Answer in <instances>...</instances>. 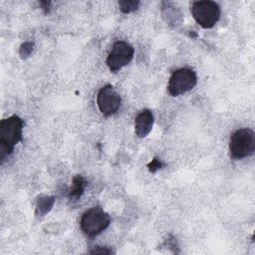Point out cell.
I'll use <instances>...</instances> for the list:
<instances>
[{
    "label": "cell",
    "instance_id": "obj_1",
    "mask_svg": "<svg viewBox=\"0 0 255 255\" xmlns=\"http://www.w3.org/2000/svg\"><path fill=\"white\" fill-rule=\"evenodd\" d=\"M23 121L16 115L4 119L0 123V158L3 162L9 156L14 146L22 140Z\"/></svg>",
    "mask_w": 255,
    "mask_h": 255
},
{
    "label": "cell",
    "instance_id": "obj_2",
    "mask_svg": "<svg viewBox=\"0 0 255 255\" xmlns=\"http://www.w3.org/2000/svg\"><path fill=\"white\" fill-rule=\"evenodd\" d=\"M255 149V134L250 128L235 130L229 141V151L233 158L240 159L251 155Z\"/></svg>",
    "mask_w": 255,
    "mask_h": 255
},
{
    "label": "cell",
    "instance_id": "obj_3",
    "mask_svg": "<svg viewBox=\"0 0 255 255\" xmlns=\"http://www.w3.org/2000/svg\"><path fill=\"white\" fill-rule=\"evenodd\" d=\"M111 223L110 216L101 207H92L87 210L81 218V228L83 232L94 237L103 232Z\"/></svg>",
    "mask_w": 255,
    "mask_h": 255
},
{
    "label": "cell",
    "instance_id": "obj_4",
    "mask_svg": "<svg viewBox=\"0 0 255 255\" xmlns=\"http://www.w3.org/2000/svg\"><path fill=\"white\" fill-rule=\"evenodd\" d=\"M194 20L204 29L212 28L220 17V7L214 1H196L191 6Z\"/></svg>",
    "mask_w": 255,
    "mask_h": 255
},
{
    "label": "cell",
    "instance_id": "obj_5",
    "mask_svg": "<svg viewBox=\"0 0 255 255\" xmlns=\"http://www.w3.org/2000/svg\"><path fill=\"white\" fill-rule=\"evenodd\" d=\"M197 77L193 70L181 68L172 73L167 84V91L172 97L182 95L194 88Z\"/></svg>",
    "mask_w": 255,
    "mask_h": 255
},
{
    "label": "cell",
    "instance_id": "obj_6",
    "mask_svg": "<svg viewBox=\"0 0 255 255\" xmlns=\"http://www.w3.org/2000/svg\"><path fill=\"white\" fill-rule=\"evenodd\" d=\"M134 50L130 44L125 41L114 43L111 52L107 57V65L111 72L117 73L122 68L130 63L133 58Z\"/></svg>",
    "mask_w": 255,
    "mask_h": 255
},
{
    "label": "cell",
    "instance_id": "obj_7",
    "mask_svg": "<svg viewBox=\"0 0 255 255\" xmlns=\"http://www.w3.org/2000/svg\"><path fill=\"white\" fill-rule=\"evenodd\" d=\"M97 104L103 115L111 116L119 110L121 97L112 85H106L98 93Z\"/></svg>",
    "mask_w": 255,
    "mask_h": 255
},
{
    "label": "cell",
    "instance_id": "obj_8",
    "mask_svg": "<svg viewBox=\"0 0 255 255\" xmlns=\"http://www.w3.org/2000/svg\"><path fill=\"white\" fill-rule=\"evenodd\" d=\"M153 114L150 110L144 109L136 116L134 120V130L137 136L145 137L152 129Z\"/></svg>",
    "mask_w": 255,
    "mask_h": 255
},
{
    "label": "cell",
    "instance_id": "obj_9",
    "mask_svg": "<svg viewBox=\"0 0 255 255\" xmlns=\"http://www.w3.org/2000/svg\"><path fill=\"white\" fill-rule=\"evenodd\" d=\"M86 185H87V182L85 178L82 175H76L73 178V183L69 191V197L76 198V199L81 197V195L84 193Z\"/></svg>",
    "mask_w": 255,
    "mask_h": 255
},
{
    "label": "cell",
    "instance_id": "obj_10",
    "mask_svg": "<svg viewBox=\"0 0 255 255\" xmlns=\"http://www.w3.org/2000/svg\"><path fill=\"white\" fill-rule=\"evenodd\" d=\"M55 203V197L54 196H48V195H41L37 199V213L41 216L48 213L53 205Z\"/></svg>",
    "mask_w": 255,
    "mask_h": 255
},
{
    "label": "cell",
    "instance_id": "obj_11",
    "mask_svg": "<svg viewBox=\"0 0 255 255\" xmlns=\"http://www.w3.org/2000/svg\"><path fill=\"white\" fill-rule=\"evenodd\" d=\"M119 6H120V10L123 13H130L135 11L138 6H139V2L138 1H134V0H125V1H119Z\"/></svg>",
    "mask_w": 255,
    "mask_h": 255
},
{
    "label": "cell",
    "instance_id": "obj_12",
    "mask_svg": "<svg viewBox=\"0 0 255 255\" xmlns=\"http://www.w3.org/2000/svg\"><path fill=\"white\" fill-rule=\"evenodd\" d=\"M34 50V44L31 42V41H27L25 43H23L21 46H20V49H19V56L22 58V59H26L28 57H30V55L32 54Z\"/></svg>",
    "mask_w": 255,
    "mask_h": 255
},
{
    "label": "cell",
    "instance_id": "obj_13",
    "mask_svg": "<svg viewBox=\"0 0 255 255\" xmlns=\"http://www.w3.org/2000/svg\"><path fill=\"white\" fill-rule=\"evenodd\" d=\"M90 253L91 254H112L114 253V251L108 247L98 246V247H95L93 250H91Z\"/></svg>",
    "mask_w": 255,
    "mask_h": 255
},
{
    "label": "cell",
    "instance_id": "obj_14",
    "mask_svg": "<svg viewBox=\"0 0 255 255\" xmlns=\"http://www.w3.org/2000/svg\"><path fill=\"white\" fill-rule=\"evenodd\" d=\"M147 166H148V169H149L151 172H155L157 169L161 168L162 163H161V161H160L159 159L153 158V159L148 163Z\"/></svg>",
    "mask_w": 255,
    "mask_h": 255
}]
</instances>
